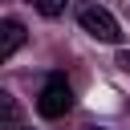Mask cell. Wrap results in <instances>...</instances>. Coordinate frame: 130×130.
<instances>
[{
  "label": "cell",
  "mask_w": 130,
  "mask_h": 130,
  "mask_svg": "<svg viewBox=\"0 0 130 130\" xmlns=\"http://www.w3.org/2000/svg\"><path fill=\"white\" fill-rule=\"evenodd\" d=\"M73 110V85L65 81V73H49L41 93H37V114L41 118H65Z\"/></svg>",
  "instance_id": "6da1fadb"
},
{
  "label": "cell",
  "mask_w": 130,
  "mask_h": 130,
  "mask_svg": "<svg viewBox=\"0 0 130 130\" xmlns=\"http://www.w3.org/2000/svg\"><path fill=\"white\" fill-rule=\"evenodd\" d=\"M77 24L93 37V41H106V45H118L122 41V24L114 20V12L110 8H102V4H77Z\"/></svg>",
  "instance_id": "7a4b0ae2"
},
{
  "label": "cell",
  "mask_w": 130,
  "mask_h": 130,
  "mask_svg": "<svg viewBox=\"0 0 130 130\" xmlns=\"http://www.w3.org/2000/svg\"><path fill=\"white\" fill-rule=\"evenodd\" d=\"M24 41H28V37H24V24L12 20V16H4V20H0V61H12Z\"/></svg>",
  "instance_id": "3957f363"
},
{
  "label": "cell",
  "mask_w": 130,
  "mask_h": 130,
  "mask_svg": "<svg viewBox=\"0 0 130 130\" xmlns=\"http://www.w3.org/2000/svg\"><path fill=\"white\" fill-rule=\"evenodd\" d=\"M0 106H4V130H16V122H20V106H16V98H12L8 89H0Z\"/></svg>",
  "instance_id": "277c9868"
},
{
  "label": "cell",
  "mask_w": 130,
  "mask_h": 130,
  "mask_svg": "<svg viewBox=\"0 0 130 130\" xmlns=\"http://www.w3.org/2000/svg\"><path fill=\"white\" fill-rule=\"evenodd\" d=\"M28 4H32L41 16H61V12H65V0H28Z\"/></svg>",
  "instance_id": "5b68a950"
},
{
  "label": "cell",
  "mask_w": 130,
  "mask_h": 130,
  "mask_svg": "<svg viewBox=\"0 0 130 130\" xmlns=\"http://www.w3.org/2000/svg\"><path fill=\"white\" fill-rule=\"evenodd\" d=\"M118 65H122V69L130 73V53H118Z\"/></svg>",
  "instance_id": "8992f818"
},
{
  "label": "cell",
  "mask_w": 130,
  "mask_h": 130,
  "mask_svg": "<svg viewBox=\"0 0 130 130\" xmlns=\"http://www.w3.org/2000/svg\"><path fill=\"white\" fill-rule=\"evenodd\" d=\"M81 130H102V126H81Z\"/></svg>",
  "instance_id": "52a82bcc"
}]
</instances>
